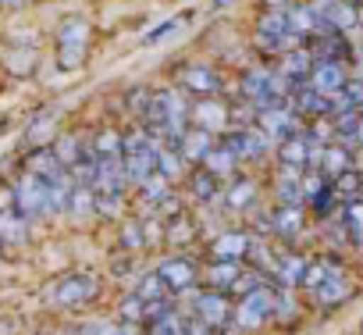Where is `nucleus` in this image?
<instances>
[{
    "mask_svg": "<svg viewBox=\"0 0 363 335\" xmlns=\"http://www.w3.org/2000/svg\"><path fill=\"white\" fill-rule=\"evenodd\" d=\"M157 150L160 143L146 132V128H135L121 139V168H125V182L132 186H143L153 172H157Z\"/></svg>",
    "mask_w": 363,
    "mask_h": 335,
    "instance_id": "nucleus-1",
    "label": "nucleus"
},
{
    "mask_svg": "<svg viewBox=\"0 0 363 335\" xmlns=\"http://www.w3.org/2000/svg\"><path fill=\"white\" fill-rule=\"evenodd\" d=\"M54 54H57V68L61 72H79L86 65V54H89V22L82 15H68V18L57 22Z\"/></svg>",
    "mask_w": 363,
    "mask_h": 335,
    "instance_id": "nucleus-2",
    "label": "nucleus"
},
{
    "mask_svg": "<svg viewBox=\"0 0 363 335\" xmlns=\"http://www.w3.org/2000/svg\"><path fill=\"white\" fill-rule=\"evenodd\" d=\"M296 33L289 29V8H264L257 18V47L267 54H285L292 50Z\"/></svg>",
    "mask_w": 363,
    "mask_h": 335,
    "instance_id": "nucleus-3",
    "label": "nucleus"
},
{
    "mask_svg": "<svg viewBox=\"0 0 363 335\" xmlns=\"http://www.w3.org/2000/svg\"><path fill=\"white\" fill-rule=\"evenodd\" d=\"M15 200H18V211L29 218V221H43L54 214V200H50V186L26 168V175L15 182Z\"/></svg>",
    "mask_w": 363,
    "mask_h": 335,
    "instance_id": "nucleus-4",
    "label": "nucleus"
},
{
    "mask_svg": "<svg viewBox=\"0 0 363 335\" xmlns=\"http://www.w3.org/2000/svg\"><path fill=\"white\" fill-rule=\"evenodd\" d=\"M267 317H274V289H271L267 282H260L257 289H250L246 296H239V303H235V310H232V321H235L239 328L253 331V328H260Z\"/></svg>",
    "mask_w": 363,
    "mask_h": 335,
    "instance_id": "nucleus-5",
    "label": "nucleus"
},
{
    "mask_svg": "<svg viewBox=\"0 0 363 335\" xmlns=\"http://www.w3.org/2000/svg\"><path fill=\"white\" fill-rule=\"evenodd\" d=\"M96 292H100V282H96L89 271H75V275L57 278V282L47 289V303H50V307H79V303L93 300Z\"/></svg>",
    "mask_w": 363,
    "mask_h": 335,
    "instance_id": "nucleus-6",
    "label": "nucleus"
},
{
    "mask_svg": "<svg viewBox=\"0 0 363 335\" xmlns=\"http://www.w3.org/2000/svg\"><path fill=\"white\" fill-rule=\"evenodd\" d=\"M174 86L186 89V93H193V97H221V93H225L221 72L211 68V65H200V61L182 65V68L174 72Z\"/></svg>",
    "mask_w": 363,
    "mask_h": 335,
    "instance_id": "nucleus-7",
    "label": "nucleus"
},
{
    "mask_svg": "<svg viewBox=\"0 0 363 335\" xmlns=\"http://www.w3.org/2000/svg\"><path fill=\"white\" fill-rule=\"evenodd\" d=\"M306 47H310L313 61H338V65L352 61V47H349L345 33H338V29H331V26L317 29V33L306 40Z\"/></svg>",
    "mask_w": 363,
    "mask_h": 335,
    "instance_id": "nucleus-8",
    "label": "nucleus"
},
{
    "mask_svg": "<svg viewBox=\"0 0 363 335\" xmlns=\"http://www.w3.org/2000/svg\"><path fill=\"white\" fill-rule=\"evenodd\" d=\"M232 303H228V292H214V289H207V292H200L196 296V303H193V314L196 317H203L218 335L232 324Z\"/></svg>",
    "mask_w": 363,
    "mask_h": 335,
    "instance_id": "nucleus-9",
    "label": "nucleus"
},
{
    "mask_svg": "<svg viewBox=\"0 0 363 335\" xmlns=\"http://www.w3.org/2000/svg\"><path fill=\"white\" fill-rule=\"evenodd\" d=\"M225 146H228L239 160H260V157L267 153L271 139H267V132H264V128L246 125V128H232V132H228V139H225Z\"/></svg>",
    "mask_w": 363,
    "mask_h": 335,
    "instance_id": "nucleus-10",
    "label": "nucleus"
},
{
    "mask_svg": "<svg viewBox=\"0 0 363 335\" xmlns=\"http://www.w3.org/2000/svg\"><path fill=\"white\" fill-rule=\"evenodd\" d=\"M157 275L167 282V292H171V296H178V292H186V289H193V285H196L200 268H196L189 257H167V260H160Z\"/></svg>",
    "mask_w": 363,
    "mask_h": 335,
    "instance_id": "nucleus-11",
    "label": "nucleus"
},
{
    "mask_svg": "<svg viewBox=\"0 0 363 335\" xmlns=\"http://www.w3.org/2000/svg\"><path fill=\"white\" fill-rule=\"evenodd\" d=\"M189 125H200L207 132H221L228 128V107L221 97H196V104H189Z\"/></svg>",
    "mask_w": 363,
    "mask_h": 335,
    "instance_id": "nucleus-12",
    "label": "nucleus"
},
{
    "mask_svg": "<svg viewBox=\"0 0 363 335\" xmlns=\"http://www.w3.org/2000/svg\"><path fill=\"white\" fill-rule=\"evenodd\" d=\"M29 172H36L47 186H72V175H68V168L57 160L54 146H40L29 153Z\"/></svg>",
    "mask_w": 363,
    "mask_h": 335,
    "instance_id": "nucleus-13",
    "label": "nucleus"
},
{
    "mask_svg": "<svg viewBox=\"0 0 363 335\" xmlns=\"http://www.w3.org/2000/svg\"><path fill=\"white\" fill-rule=\"evenodd\" d=\"M257 125L267 132L271 143H281L289 136H296V111L289 104H274V107H264L257 114Z\"/></svg>",
    "mask_w": 363,
    "mask_h": 335,
    "instance_id": "nucleus-14",
    "label": "nucleus"
},
{
    "mask_svg": "<svg viewBox=\"0 0 363 335\" xmlns=\"http://www.w3.org/2000/svg\"><path fill=\"white\" fill-rule=\"evenodd\" d=\"M310 8L320 15L324 26H331V29H338V33H349V29L359 26V11H356L352 4H345V0H313Z\"/></svg>",
    "mask_w": 363,
    "mask_h": 335,
    "instance_id": "nucleus-15",
    "label": "nucleus"
},
{
    "mask_svg": "<svg viewBox=\"0 0 363 335\" xmlns=\"http://www.w3.org/2000/svg\"><path fill=\"white\" fill-rule=\"evenodd\" d=\"M349 292H352V285H349V278H345V271L331 260V268H328V275L320 278V285L310 292L320 307H338L342 300H349Z\"/></svg>",
    "mask_w": 363,
    "mask_h": 335,
    "instance_id": "nucleus-16",
    "label": "nucleus"
},
{
    "mask_svg": "<svg viewBox=\"0 0 363 335\" xmlns=\"http://www.w3.org/2000/svg\"><path fill=\"white\" fill-rule=\"evenodd\" d=\"M349 82V72H345V65H338V61H313V72H310V86L317 89V93H324V97H335V93H342V86Z\"/></svg>",
    "mask_w": 363,
    "mask_h": 335,
    "instance_id": "nucleus-17",
    "label": "nucleus"
},
{
    "mask_svg": "<svg viewBox=\"0 0 363 335\" xmlns=\"http://www.w3.org/2000/svg\"><path fill=\"white\" fill-rule=\"evenodd\" d=\"M211 150H214V132H207V128H200V125H189L186 132L178 136V153H182V160L200 164V160H207Z\"/></svg>",
    "mask_w": 363,
    "mask_h": 335,
    "instance_id": "nucleus-18",
    "label": "nucleus"
},
{
    "mask_svg": "<svg viewBox=\"0 0 363 335\" xmlns=\"http://www.w3.org/2000/svg\"><path fill=\"white\" fill-rule=\"evenodd\" d=\"M278 72H281L292 86L310 82V72H313V54H310V47H292V50H285Z\"/></svg>",
    "mask_w": 363,
    "mask_h": 335,
    "instance_id": "nucleus-19",
    "label": "nucleus"
},
{
    "mask_svg": "<svg viewBox=\"0 0 363 335\" xmlns=\"http://www.w3.org/2000/svg\"><path fill=\"white\" fill-rule=\"evenodd\" d=\"M239 275H242V264L239 260H211L207 264V271H203V282H207V289H214V292H228L235 282H239Z\"/></svg>",
    "mask_w": 363,
    "mask_h": 335,
    "instance_id": "nucleus-20",
    "label": "nucleus"
},
{
    "mask_svg": "<svg viewBox=\"0 0 363 335\" xmlns=\"http://www.w3.org/2000/svg\"><path fill=\"white\" fill-rule=\"evenodd\" d=\"M29 239V218L18 207H4L0 211V243L4 246H22Z\"/></svg>",
    "mask_w": 363,
    "mask_h": 335,
    "instance_id": "nucleus-21",
    "label": "nucleus"
},
{
    "mask_svg": "<svg viewBox=\"0 0 363 335\" xmlns=\"http://www.w3.org/2000/svg\"><path fill=\"white\" fill-rule=\"evenodd\" d=\"M271 232H278L281 239H296L303 232V204H278V211L271 214Z\"/></svg>",
    "mask_w": 363,
    "mask_h": 335,
    "instance_id": "nucleus-22",
    "label": "nucleus"
},
{
    "mask_svg": "<svg viewBox=\"0 0 363 335\" xmlns=\"http://www.w3.org/2000/svg\"><path fill=\"white\" fill-rule=\"evenodd\" d=\"M246 250H250V239L242 232H221L211 243V253L218 260H246Z\"/></svg>",
    "mask_w": 363,
    "mask_h": 335,
    "instance_id": "nucleus-23",
    "label": "nucleus"
},
{
    "mask_svg": "<svg viewBox=\"0 0 363 335\" xmlns=\"http://www.w3.org/2000/svg\"><path fill=\"white\" fill-rule=\"evenodd\" d=\"M54 153H57V160L72 172L75 164H82V160L93 153V146H82V136H61V139L54 143Z\"/></svg>",
    "mask_w": 363,
    "mask_h": 335,
    "instance_id": "nucleus-24",
    "label": "nucleus"
},
{
    "mask_svg": "<svg viewBox=\"0 0 363 335\" xmlns=\"http://www.w3.org/2000/svg\"><path fill=\"white\" fill-rule=\"evenodd\" d=\"M235 164H239V157L228 150V146H214L211 153H207V160H203V168H207V172L214 175V179H228L232 182V175H235Z\"/></svg>",
    "mask_w": 363,
    "mask_h": 335,
    "instance_id": "nucleus-25",
    "label": "nucleus"
},
{
    "mask_svg": "<svg viewBox=\"0 0 363 335\" xmlns=\"http://www.w3.org/2000/svg\"><path fill=\"white\" fill-rule=\"evenodd\" d=\"M278 157L281 164H296V168H306L310 160V136H289L278 143Z\"/></svg>",
    "mask_w": 363,
    "mask_h": 335,
    "instance_id": "nucleus-26",
    "label": "nucleus"
},
{
    "mask_svg": "<svg viewBox=\"0 0 363 335\" xmlns=\"http://www.w3.org/2000/svg\"><path fill=\"white\" fill-rule=\"evenodd\" d=\"M250 204H257V182H250V179H232L228 190H225V207L246 211Z\"/></svg>",
    "mask_w": 363,
    "mask_h": 335,
    "instance_id": "nucleus-27",
    "label": "nucleus"
},
{
    "mask_svg": "<svg viewBox=\"0 0 363 335\" xmlns=\"http://www.w3.org/2000/svg\"><path fill=\"white\" fill-rule=\"evenodd\" d=\"M303 271H306V260H303L299 253H285V257H278V264H274V275H278L281 289H296V285L303 282Z\"/></svg>",
    "mask_w": 363,
    "mask_h": 335,
    "instance_id": "nucleus-28",
    "label": "nucleus"
},
{
    "mask_svg": "<svg viewBox=\"0 0 363 335\" xmlns=\"http://www.w3.org/2000/svg\"><path fill=\"white\" fill-rule=\"evenodd\" d=\"M342 225H345L349 239H352L356 246H363V200H359V197L345 200V207H342Z\"/></svg>",
    "mask_w": 363,
    "mask_h": 335,
    "instance_id": "nucleus-29",
    "label": "nucleus"
},
{
    "mask_svg": "<svg viewBox=\"0 0 363 335\" xmlns=\"http://www.w3.org/2000/svg\"><path fill=\"white\" fill-rule=\"evenodd\" d=\"M345 168H352V157H349V150L345 146H324V153H320V172L328 175V179H335V175H342Z\"/></svg>",
    "mask_w": 363,
    "mask_h": 335,
    "instance_id": "nucleus-30",
    "label": "nucleus"
},
{
    "mask_svg": "<svg viewBox=\"0 0 363 335\" xmlns=\"http://www.w3.org/2000/svg\"><path fill=\"white\" fill-rule=\"evenodd\" d=\"M193 236H196L193 218H189L186 211H174V214H171V221H167V243L186 246V243H193Z\"/></svg>",
    "mask_w": 363,
    "mask_h": 335,
    "instance_id": "nucleus-31",
    "label": "nucleus"
},
{
    "mask_svg": "<svg viewBox=\"0 0 363 335\" xmlns=\"http://www.w3.org/2000/svg\"><path fill=\"white\" fill-rule=\"evenodd\" d=\"M75 221H82L86 214H93L96 211V200H93V190L89 186H75L72 182V193H68V207H65Z\"/></svg>",
    "mask_w": 363,
    "mask_h": 335,
    "instance_id": "nucleus-32",
    "label": "nucleus"
},
{
    "mask_svg": "<svg viewBox=\"0 0 363 335\" xmlns=\"http://www.w3.org/2000/svg\"><path fill=\"white\" fill-rule=\"evenodd\" d=\"M331 190L338 193V200L345 204V200H352V197H359L363 193V175L356 172V168H345L342 175H335L331 179Z\"/></svg>",
    "mask_w": 363,
    "mask_h": 335,
    "instance_id": "nucleus-33",
    "label": "nucleus"
},
{
    "mask_svg": "<svg viewBox=\"0 0 363 335\" xmlns=\"http://www.w3.org/2000/svg\"><path fill=\"white\" fill-rule=\"evenodd\" d=\"M146 335H186V317L178 310H167L146 324Z\"/></svg>",
    "mask_w": 363,
    "mask_h": 335,
    "instance_id": "nucleus-34",
    "label": "nucleus"
},
{
    "mask_svg": "<svg viewBox=\"0 0 363 335\" xmlns=\"http://www.w3.org/2000/svg\"><path fill=\"white\" fill-rule=\"evenodd\" d=\"M193 197H200V204H211V200H218L221 197V179H214L211 172H207V168H203V172H196L193 175Z\"/></svg>",
    "mask_w": 363,
    "mask_h": 335,
    "instance_id": "nucleus-35",
    "label": "nucleus"
},
{
    "mask_svg": "<svg viewBox=\"0 0 363 335\" xmlns=\"http://www.w3.org/2000/svg\"><path fill=\"white\" fill-rule=\"evenodd\" d=\"M135 296H139V300H164V296H171V292H167V282H164L157 271H150V275L139 278Z\"/></svg>",
    "mask_w": 363,
    "mask_h": 335,
    "instance_id": "nucleus-36",
    "label": "nucleus"
},
{
    "mask_svg": "<svg viewBox=\"0 0 363 335\" xmlns=\"http://www.w3.org/2000/svg\"><path fill=\"white\" fill-rule=\"evenodd\" d=\"M182 172V153H178V146L171 150V146H160L157 150V175H164L167 182L174 179Z\"/></svg>",
    "mask_w": 363,
    "mask_h": 335,
    "instance_id": "nucleus-37",
    "label": "nucleus"
},
{
    "mask_svg": "<svg viewBox=\"0 0 363 335\" xmlns=\"http://www.w3.org/2000/svg\"><path fill=\"white\" fill-rule=\"evenodd\" d=\"M36 68V50H11L8 54V72L11 75H33Z\"/></svg>",
    "mask_w": 363,
    "mask_h": 335,
    "instance_id": "nucleus-38",
    "label": "nucleus"
},
{
    "mask_svg": "<svg viewBox=\"0 0 363 335\" xmlns=\"http://www.w3.org/2000/svg\"><path fill=\"white\" fill-rule=\"evenodd\" d=\"M118 317H121V321H132V324H146V321H143V300H139L135 292L125 296L121 307H118Z\"/></svg>",
    "mask_w": 363,
    "mask_h": 335,
    "instance_id": "nucleus-39",
    "label": "nucleus"
},
{
    "mask_svg": "<svg viewBox=\"0 0 363 335\" xmlns=\"http://www.w3.org/2000/svg\"><path fill=\"white\" fill-rule=\"evenodd\" d=\"M150 97H153V89H150V86H135V89L128 93V111H132L135 118H143V114H146V107H150Z\"/></svg>",
    "mask_w": 363,
    "mask_h": 335,
    "instance_id": "nucleus-40",
    "label": "nucleus"
},
{
    "mask_svg": "<svg viewBox=\"0 0 363 335\" xmlns=\"http://www.w3.org/2000/svg\"><path fill=\"white\" fill-rule=\"evenodd\" d=\"M121 243H125L128 250H143V246H146L143 225H139V221H128V225H125V232H121Z\"/></svg>",
    "mask_w": 363,
    "mask_h": 335,
    "instance_id": "nucleus-41",
    "label": "nucleus"
},
{
    "mask_svg": "<svg viewBox=\"0 0 363 335\" xmlns=\"http://www.w3.org/2000/svg\"><path fill=\"white\" fill-rule=\"evenodd\" d=\"M178 29H182V18H171V22H164V26H157V29H153L150 36H143V43H146V47H153V43H160V40H167V36H171V33H178Z\"/></svg>",
    "mask_w": 363,
    "mask_h": 335,
    "instance_id": "nucleus-42",
    "label": "nucleus"
},
{
    "mask_svg": "<svg viewBox=\"0 0 363 335\" xmlns=\"http://www.w3.org/2000/svg\"><path fill=\"white\" fill-rule=\"evenodd\" d=\"M186 335H218V331H214L203 317H196V314H193V317H186Z\"/></svg>",
    "mask_w": 363,
    "mask_h": 335,
    "instance_id": "nucleus-43",
    "label": "nucleus"
},
{
    "mask_svg": "<svg viewBox=\"0 0 363 335\" xmlns=\"http://www.w3.org/2000/svg\"><path fill=\"white\" fill-rule=\"evenodd\" d=\"M96 335H125V328H121V324H100Z\"/></svg>",
    "mask_w": 363,
    "mask_h": 335,
    "instance_id": "nucleus-44",
    "label": "nucleus"
},
{
    "mask_svg": "<svg viewBox=\"0 0 363 335\" xmlns=\"http://www.w3.org/2000/svg\"><path fill=\"white\" fill-rule=\"evenodd\" d=\"M26 4H29V0H0V8H8V11H18Z\"/></svg>",
    "mask_w": 363,
    "mask_h": 335,
    "instance_id": "nucleus-45",
    "label": "nucleus"
},
{
    "mask_svg": "<svg viewBox=\"0 0 363 335\" xmlns=\"http://www.w3.org/2000/svg\"><path fill=\"white\" fill-rule=\"evenodd\" d=\"M356 143L363 146V118H359V128H356Z\"/></svg>",
    "mask_w": 363,
    "mask_h": 335,
    "instance_id": "nucleus-46",
    "label": "nucleus"
},
{
    "mask_svg": "<svg viewBox=\"0 0 363 335\" xmlns=\"http://www.w3.org/2000/svg\"><path fill=\"white\" fill-rule=\"evenodd\" d=\"M345 4H352V8L359 11V8H363V0H345Z\"/></svg>",
    "mask_w": 363,
    "mask_h": 335,
    "instance_id": "nucleus-47",
    "label": "nucleus"
},
{
    "mask_svg": "<svg viewBox=\"0 0 363 335\" xmlns=\"http://www.w3.org/2000/svg\"><path fill=\"white\" fill-rule=\"evenodd\" d=\"M359 335H363V324H359Z\"/></svg>",
    "mask_w": 363,
    "mask_h": 335,
    "instance_id": "nucleus-48",
    "label": "nucleus"
},
{
    "mask_svg": "<svg viewBox=\"0 0 363 335\" xmlns=\"http://www.w3.org/2000/svg\"><path fill=\"white\" fill-rule=\"evenodd\" d=\"M0 250H4V243H0Z\"/></svg>",
    "mask_w": 363,
    "mask_h": 335,
    "instance_id": "nucleus-49",
    "label": "nucleus"
}]
</instances>
